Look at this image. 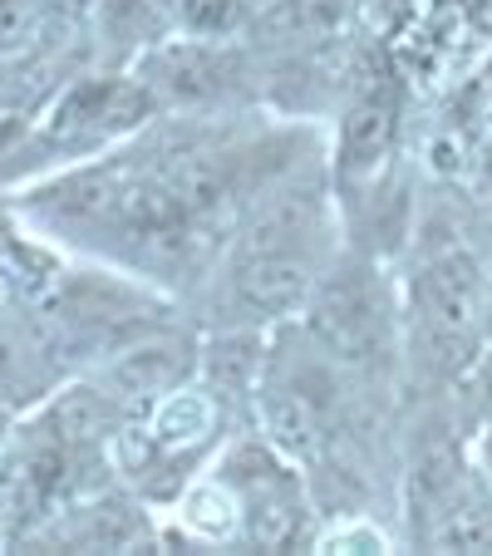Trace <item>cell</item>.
Segmentation results:
<instances>
[{
    "mask_svg": "<svg viewBox=\"0 0 492 556\" xmlns=\"http://www.w3.org/2000/svg\"><path fill=\"white\" fill-rule=\"evenodd\" d=\"M488 463H492V439H488Z\"/></svg>",
    "mask_w": 492,
    "mask_h": 556,
    "instance_id": "7402d4cb",
    "label": "cell"
},
{
    "mask_svg": "<svg viewBox=\"0 0 492 556\" xmlns=\"http://www.w3.org/2000/svg\"><path fill=\"white\" fill-rule=\"evenodd\" d=\"M178 350H163V345H148V350H134V355L118 359L114 379L128 389V394H157L178 379Z\"/></svg>",
    "mask_w": 492,
    "mask_h": 556,
    "instance_id": "8fae6325",
    "label": "cell"
},
{
    "mask_svg": "<svg viewBox=\"0 0 492 556\" xmlns=\"http://www.w3.org/2000/svg\"><path fill=\"white\" fill-rule=\"evenodd\" d=\"M429 546L439 552H492V503L478 493V488L463 483L449 503L439 507L429 527H424Z\"/></svg>",
    "mask_w": 492,
    "mask_h": 556,
    "instance_id": "8992f818",
    "label": "cell"
},
{
    "mask_svg": "<svg viewBox=\"0 0 492 556\" xmlns=\"http://www.w3.org/2000/svg\"><path fill=\"white\" fill-rule=\"evenodd\" d=\"M320 546H325V552H384V536L355 527V532H330Z\"/></svg>",
    "mask_w": 492,
    "mask_h": 556,
    "instance_id": "ffe728a7",
    "label": "cell"
},
{
    "mask_svg": "<svg viewBox=\"0 0 492 556\" xmlns=\"http://www.w3.org/2000/svg\"><path fill=\"white\" fill-rule=\"evenodd\" d=\"M212 429V404L202 394H178L157 414V439L163 443H198Z\"/></svg>",
    "mask_w": 492,
    "mask_h": 556,
    "instance_id": "5bb4252c",
    "label": "cell"
},
{
    "mask_svg": "<svg viewBox=\"0 0 492 556\" xmlns=\"http://www.w3.org/2000/svg\"><path fill=\"white\" fill-rule=\"evenodd\" d=\"M157 182L178 198V207L188 212V217H202V212L217 207V202L231 192L227 163H222V157H207V153H188V157H178V163H168V168L157 173Z\"/></svg>",
    "mask_w": 492,
    "mask_h": 556,
    "instance_id": "ba28073f",
    "label": "cell"
},
{
    "mask_svg": "<svg viewBox=\"0 0 492 556\" xmlns=\"http://www.w3.org/2000/svg\"><path fill=\"white\" fill-rule=\"evenodd\" d=\"M488 188H492V153H488Z\"/></svg>",
    "mask_w": 492,
    "mask_h": 556,
    "instance_id": "44dd1931",
    "label": "cell"
},
{
    "mask_svg": "<svg viewBox=\"0 0 492 556\" xmlns=\"http://www.w3.org/2000/svg\"><path fill=\"white\" fill-rule=\"evenodd\" d=\"M153 99L148 89L124 85V79H89L79 85L60 109H54V138L74 143V138H94V134H114V128H134L148 118Z\"/></svg>",
    "mask_w": 492,
    "mask_h": 556,
    "instance_id": "7a4b0ae2",
    "label": "cell"
},
{
    "mask_svg": "<svg viewBox=\"0 0 492 556\" xmlns=\"http://www.w3.org/2000/svg\"><path fill=\"white\" fill-rule=\"evenodd\" d=\"M394 143V104L384 94H365L345 118V168H375Z\"/></svg>",
    "mask_w": 492,
    "mask_h": 556,
    "instance_id": "9c48e42d",
    "label": "cell"
},
{
    "mask_svg": "<svg viewBox=\"0 0 492 556\" xmlns=\"http://www.w3.org/2000/svg\"><path fill=\"white\" fill-rule=\"evenodd\" d=\"M350 0H276L272 11L262 15V30L276 35H325L345 21Z\"/></svg>",
    "mask_w": 492,
    "mask_h": 556,
    "instance_id": "30bf717a",
    "label": "cell"
},
{
    "mask_svg": "<svg viewBox=\"0 0 492 556\" xmlns=\"http://www.w3.org/2000/svg\"><path fill=\"white\" fill-rule=\"evenodd\" d=\"M266 419H272V433H276V439H281L286 448H295V453H311L315 443H320V419H315V409L301 400V394L272 400Z\"/></svg>",
    "mask_w": 492,
    "mask_h": 556,
    "instance_id": "4fadbf2b",
    "label": "cell"
},
{
    "mask_svg": "<svg viewBox=\"0 0 492 556\" xmlns=\"http://www.w3.org/2000/svg\"><path fill=\"white\" fill-rule=\"evenodd\" d=\"M188 522L198 527L202 536H227L231 522H237V507H231V497L222 493V488H198V493L188 497Z\"/></svg>",
    "mask_w": 492,
    "mask_h": 556,
    "instance_id": "9a60e30c",
    "label": "cell"
},
{
    "mask_svg": "<svg viewBox=\"0 0 492 556\" xmlns=\"http://www.w3.org/2000/svg\"><path fill=\"white\" fill-rule=\"evenodd\" d=\"M35 25V0H0V50H11L30 35Z\"/></svg>",
    "mask_w": 492,
    "mask_h": 556,
    "instance_id": "ac0fdd59",
    "label": "cell"
},
{
    "mask_svg": "<svg viewBox=\"0 0 492 556\" xmlns=\"http://www.w3.org/2000/svg\"><path fill=\"white\" fill-rule=\"evenodd\" d=\"M247 522H252V542L266 546V552H281V546L295 542V532H301V507L286 503V497H256L252 513H247Z\"/></svg>",
    "mask_w": 492,
    "mask_h": 556,
    "instance_id": "7c38bea8",
    "label": "cell"
},
{
    "mask_svg": "<svg viewBox=\"0 0 492 556\" xmlns=\"http://www.w3.org/2000/svg\"><path fill=\"white\" fill-rule=\"evenodd\" d=\"M138 536V527L128 522L118 507H109L104 517H94V527H89V542L94 546H104V552H118V546H128Z\"/></svg>",
    "mask_w": 492,
    "mask_h": 556,
    "instance_id": "d6986e66",
    "label": "cell"
},
{
    "mask_svg": "<svg viewBox=\"0 0 492 556\" xmlns=\"http://www.w3.org/2000/svg\"><path fill=\"white\" fill-rule=\"evenodd\" d=\"M305 291H311V266H305L291 247L276 242L272 231L256 237V242L241 252L237 295L252 305V311H291V305L305 301Z\"/></svg>",
    "mask_w": 492,
    "mask_h": 556,
    "instance_id": "3957f363",
    "label": "cell"
},
{
    "mask_svg": "<svg viewBox=\"0 0 492 556\" xmlns=\"http://www.w3.org/2000/svg\"><path fill=\"white\" fill-rule=\"evenodd\" d=\"M153 79L168 89L173 99L198 104V99H212L222 85H227V60H217L212 50H192V45H182V50H163V54H157V60H153Z\"/></svg>",
    "mask_w": 492,
    "mask_h": 556,
    "instance_id": "52a82bcc",
    "label": "cell"
},
{
    "mask_svg": "<svg viewBox=\"0 0 492 556\" xmlns=\"http://www.w3.org/2000/svg\"><path fill=\"white\" fill-rule=\"evenodd\" d=\"M0 266H5L25 291H40V286L54 281V262L45 252H35V247H25V242H0Z\"/></svg>",
    "mask_w": 492,
    "mask_h": 556,
    "instance_id": "2e32d148",
    "label": "cell"
},
{
    "mask_svg": "<svg viewBox=\"0 0 492 556\" xmlns=\"http://www.w3.org/2000/svg\"><path fill=\"white\" fill-rule=\"evenodd\" d=\"M463 488V463L458 448L443 439L439 429L419 443L414 453V468H408V517H419V527H429L439 517V507L449 503Z\"/></svg>",
    "mask_w": 492,
    "mask_h": 556,
    "instance_id": "5b68a950",
    "label": "cell"
},
{
    "mask_svg": "<svg viewBox=\"0 0 492 556\" xmlns=\"http://www.w3.org/2000/svg\"><path fill=\"white\" fill-rule=\"evenodd\" d=\"M315 330L336 355L345 359H365L375 350V330H379V311L369 286L359 281L355 271L336 276V281L320 291V305H315Z\"/></svg>",
    "mask_w": 492,
    "mask_h": 556,
    "instance_id": "277c9868",
    "label": "cell"
},
{
    "mask_svg": "<svg viewBox=\"0 0 492 556\" xmlns=\"http://www.w3.org/2000/svg\"><path fill=\"white\" fill-rule=\"evenodd\" d=\"M414 301L439 345H458L478 320V266L463 252H443L414 281Z\"/></svg>",
    "mask_w": 492,
    "mask_h": 556,
    "instance_id": "6da1fadb",
    "label": "cell"
},
{
    "mask_svg": "<svg viewBox=\"0 0 492 556\" xmlns=\"http://www.w3.org/2000/svg\"><path fill=\"white\" fill-rule=\"evenodd\" d=\"M231 15H237V0H182V21L202 35L227 30Z\"/></svg>",
    "mask_w": 492,
    "mask_h": 556,
    "instance_id": "e0dca14e",
    "label": "cell"
}]
</instances>
